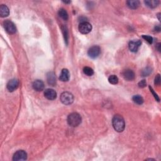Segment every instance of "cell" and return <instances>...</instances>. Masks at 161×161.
Listing matches in <instances>:
<instances>
[{"label": "cell", "mask_w": 161, "mask_h": 161, "mask_svg": "<svg viewBox=\"0 0 161 161\" xmlns=\"http://www.w3.org/2000/svg\"><path fill=\"white\" fill-rule=\"evenodd\" d=\"M146 85H147V83L145 81V80H142L139 83V86L140 88H145Z\"/></svg>", "instance_id": "24"}, {"label": "cell", "mask_w": 161, "mask_h": 161, "mask_svg": "<svg viewBox=\"0 0 161 161\" xmlns=\"http://www.w3.org/2000/svg\"><path fill=\"white\" fill-rule=\"evenodd\" d=\"M47 79L49 85L54 86L56 84V77L53 72H50L47 75Z\"/></svg>", "instance_id": "13"}, {"label": "cell", "mask_w": 161, "mask_h": 161, "mask_svg": "<svg viewBox=\"0 0 161 161\" xmlns=\"http://www.w3.org/2000/svg\"><path fill=\"white\" fill-rule=\"evenodd\" d=\"M132 99L134 103H135L137 105H142L143 103V99L140 95H135L133 96Z\"/></svg>", "instance_id": "19"}, {"label": "cell", "mask_w": 161, "mask_h": 161, "mask_svg": "<svg viewBox=\"0 0 161 161\" xmlns=\"http://www.w3.org/2000/svg\"><path fill=\"white\" fill-rule=\"evenodd\" d=\"M112 124L114 129L118 132H122L125 129V123L123 117L119 115H116L114 116L112 120Z\"/></svg>", "instance_id": "1"}, {"label": "cell", "mask_w": 161, "mask_h": 161, "mask_svg": "<svg viewBox=\"0 0 161 161\" xmlns=\"http://www.w3.org/2000/svg\"><path fill=\"white\" fill-rule=\"evenodd\" d=\"M59 15L61 18H62L64 20H68L69 18L68 13L64 9H60L59 11Z\"/></svg>", "instance_id": "18"}, {"label": "cell", "mask_w": 161, "mask_h": 161, "mask_svg": "<svg viewBox=\"0 0 161 161\" xmlns=\"http://www.w3.org/2000/svg\"><path fill=\"white\" fill-rule=\"evenodd\" d=\"M160 77L159 74H157L155 78V85H160Z\"/></svg>", "instance_id": "25"}, {"label": "cell", "mask_w": 161, "mask_h": 161, "mask_svg": "<svg viewBox=\"0 0 161 161\" xmlns=\"http://www.w3.org/2000/svg\"><path fill=\"white\" fill-rule=\"evenodd\" d=\"M27 159V154L25 151L23 150H18L16 152L13 157V160L15 161H20V160H25Z\"/></svg>", "instance_id": "7"}, {"label": "cell", "mask_w": 161, "mask_h": 161, "mask_svg": "<svg viewBox=\"0 0 161 161\" xmlns=\"http://www.w3.org/2000/svg\"><path fill=\"white\" fill-rule=\"evenodd\" d=\"M32 87L36 91H42L44 89V83L41 80H36L33 83Z\"/></svg>", "instance_id": "12"}, {"label": "cell", "mask_w": 161, "mask_h": 161, "mask_svg": "<svg viewBox=\"0 0 161 161\" xmlns=\"http://www.w3.org/2000/svg\"><path fill=\"white\" fill-rule=\"evenodd\" d=\"M149 88H150V91H151V93H152V94H153V95H154V96L155 97V98L157 99V101H160V99H159V96H158V95H157V94H156V93L154 91V90H153V89L151 88V87L150 86L149 87Z\"/></svg>", "instance_id": "26"}, {"label": "cell", "mask_w": 161, "mask_h": 161, "mask_svg": "<svg viewBox=\"0 0 161 161\" xmlns=\"http://www.w3.org/2000/svg\"><path fill=\"white\" fill-rule=\"evenodd\" d=\"M69 78H70V75H69V70L67 69H63L62 70L61 74H60V75L59 79L63 82H67L69 80Z\"/></svg>", "instance_id": "14"}, {"label": "cell", "mask_w": 161, "mask_h": 161, "mask_svg": "<svg viewBox=\"0 0 161 161\" xmlns=\"http://www.w3.org/2000/svg\"><path fill=\"white\" fill-rule=\"evenodd\" d=\"M124 79L127 80H132L135 79V73L131 69L125 70L122 73Z\"/></svg>", "instance_id": "10"}, {"label": "cell", "mask_w": 161, "mask_h": 161, "mask_svg": "<svg viewBox=\"0 0 161 161\" xmlns=\"http://www.w3.org/2000/svg\"><path fill=\"white\" fill-rule=\"evenodd\" d=\"M101 53V49L99 46L95 45L91 47L88 52V54L89 57L95 59Z\"/></svg>", "instance_id": "6"}, {"label": "cell", "mask_w": 161, "mask_h": 161, "mask_svg": "<svg viewBox=\"0 0 161 161\" xmlns=\"http://www.w3.org/2000/svg\"><path fill=\"white\" fill-rule=\"evenodd\" d=\"M9 14V10L7 6L1 5L0 6V16L1 17H6Z\"/></svg>", "instance_id": "15"}, {"label": "cell", "mask_w": 161, "mask_h": 161, "mask_svg": "<svg viewBox=\"0 0 161 161\" xmlns=\"http://www.w3.org/2000/svg\"><path fill=\"white\" fill-rule=\"evenodd\" d=\"M108 80L109 83L112 84V85H116L118 83V78L115 75H112L109 77Z\"/></svg>", "instance_id": "21"}, {"label": "cell", "mask_w": 161, "mask_h": 161, "mask_svg": "<svg viewBox=\"0 0 161 161\" xmlns=\"http://www.w3.org/2000/svg\"><path fill=\"white\" fill-rule=\"evenodd\" d=\"M61 102L66 105H69L74 101V96L72 93L69 92H64L60 97Z\"/></svg>", "instance_id": "3"}, {"label": "cell", "mask_w": 161, "mask_h": 161, "mask_svg": "<svg viewBox=\"0 0 161 161\" xmlns=\"http://www.w3.org/2000/svg\"><path fill=\"white\" fill-rule=\"evenodd\" d=\"M142 44V42L140 40H137V41H130L129 44V47L131 52H137L138 51L139 47Z\"/></svg>", "instance_id": "9"}, {"label": "cell", "mask_w": 161, "mask_h": 161, "mask_svg": "<svg viewBox=\"0 0 161 161\" xmlns=\"http://www.w3.org/2000/svg\"><path fill=\"white\" fill-rule=\"evenodd\" d=\"M152 72V70L149 68H147L145 70H143L142 72V74L143 76H147L148 75L150 74V73Z\"/></svg>", "instance_id": "23"}, {"label": "cell", "mask_w": 161, "mask_h": 161, "mask_svg": "<svg viewBox=\"0 0 161 161\" xmlns=\"http://www.w3.org/2000/svg\"><path fill=\"white\" fill-rule=\"evenodd\" d=\"M19 86V80L16 79H13L9 80L6 85V88L9 92H13L18 88Z\"/></svg>", "instance_id": "8"}, {"label": "cell", "mask_w": 161, "mask_h": 161, "mask_svg": "<svg viewBox=\"0 0 161 161\" xmlns=\"http://www.w3.org/2000/svg\"><path fill=\"white\" fill-rule=\"evenodd\" d=\"M5 30L9 34H14L16 32V28L14 23L9 20H6L3 22Z\"/></svg>", "instance_id": "5"}, {"label": "cell", "mask_w": 161, "mask_h": 161, "mask_svg": "<svg viewBox=\"0 0 161 161\" xmlns=\"http://www.w3.org/2000/svg\"><path fill=\"white\" fill-rule=\"evenodd\" d=\"M156 30H157V31L160 32V26H156Z\"/></svg>", "instance_id": "28"}, {"label": "cell", "mask_w": 161, "mask_h": 161, "mask_svg": "<svg viewBox=\"0 0 161 161\" xmlns=\"http://www.w3.org/2000/svg\"><path fill=\"white\" fill-rule=\"evenodd\" d=\"M79 32L83 34H88L92 30V25L89 22H83L79 25Z\"/></svg>", "instance_id": "4"}, {"label": "cell", "mask_w": 161, "mask_h": 161, "mask_svg": "<svg viewBox=\"0 0 161 161\" xmlns=\"http://www.w3.org/2000/svg\"><path fill=\"white\" fill-rule=\"evenodd\" d=\"M142 38L144 40H145L147 42L150 43V44H152L153 42V38L149 35H143Z\"/></svg>", "instance_id": "22"}, {"label": "cell", "mask_w": 161, "mask_h": 161, "mask_svg": "<svg viewBox=\"0 0 161 161\" xmlns=\"http://www.w3.org/2000/svg\"><path fill=\"white\" fill-rule=\"evenodd\" d=\"M45 97L49 100H53L57 98V93L55 90L52 89H47L44 92Z\"/></svg>", "instance_id": "11"}, {"label": "cell", "mask_w": 161, "mask_h": 161, "mask_svg": "<svg viewBox=\"0 0 161 161\" xmlns=\"http://www.w3.org/2000/svg\"><path fill=\"white\" fill-rule=\"evenodd\" d=\"M83 72L88 76H91L94 74V70L89 67H85L83 69Z\"/></svg>", "instance_id": "20"}, {"label": "cell", "mask_w": 161, "mask_h": 161, "mask_svg": "<svg viewBox=\"0 0 161 161\" xmlns=\"http://www.w3.org/2000/svg\"><path fill=\"white\" fill-rule=\"evenodd\" d=\"M126 4L131 9H137L140 6V1L138 0H130L126 1Z\"/></svg>", "instance_id": "16"}, {"label": "cell", "mask_w": 161, "mask_h": 161, "mask_svg": "<svg viewBox=\"0 0 161 161\" xmlns=\"http://www.w3.org/2000/svg\"><path fill=\"white\" fill-rule=\"evenodd\" d=\"M160 43H157V45H156V49H157V50H158L159 52H160Z\"/></svg>", "instance_id": "27"}, {"label": "cell", "mask_w": 161, "mask_h": 161, "mask_svg": "<svg viewBox=\"0 0 161 161\" xmlns=\"http://www.w3.org/2000/svg\"><path fill=\"white\" fill-rule=\"evenodd\" d=\"M81 116L78 113H72L68 117V123L70 126L76 127L81 123Z\"/></svg>", "instance_id": "2"}, {"label": "cell", "mask_w": 161, "mask_h": 161, "mask_svg": "<svg viewBox=\"0 0 161 161\" xmlns=\"http://www.w3.org/2000/svg\"><path fill=\"white\" fill-rule=\"evenodd\" d=\"M145 5L150 8H155L159 4V1H156V0H149V1H145Z\"/></svg>", "instance_id": "17"}]
</instances>
